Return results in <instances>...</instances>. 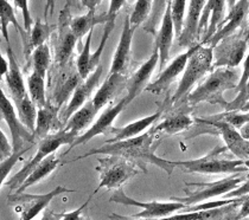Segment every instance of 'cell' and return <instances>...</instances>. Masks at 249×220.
I'll list each match as a JSON object with an SVG mask.
<instances>
[{
	"instance_id": "6da1fadb",
	"label": "cell",
	"mask_w": 249,
	"mask_h": 220,
	"mask_svg": "<svg viewBox=\"0 0 249 220\" xmlns=\"http://www.w3.org/2000/svg\"><path fill=\"white\" fill-rule=\"evenodd\" d=\"M156 135L157 134H154L152 129H151L133 138L118 141V142L106 143V145L99 147V148L91 149V151L83 154V155L75 157V159H72L69 162H75L77 160L85 159V157L91 155H99V154H102V155H114L124 157V159L134 162L144 173H147L146 164H151L157 166L160 169H163L164 172H166L167 174L171 175L173 169H175V165L172 164V161L156 155V149L159 146V143H160V141L156 142Z\"/></svg>"
},
{
	"instance_id": "7a4b0ae2",
	"label": "cell",
	"mask_w": 249,
	"mask_h": 220,
	"mask_svg": "<svg viewBox=\"0 0 249 220\" xmlns=\"http://www.w3.org/2000/svg\"><path fill=\"white\" fill-rule=\"evenodd\" d=\"M239 72L235 68H216L203 82L190 92L186 99V103L190 107L202 102L210 104H218L223 109L228 105V101L223 97L227 90L236 88L239 83Z\"/></svg>"
},
{
	"instance_id": "3957f363",
	"label": "cell",
	"mask_w": 249,
	"mask_h": 220,
	"mask_svg": "<svg viewBox=\"0 0 249 220\" xmlns=\"http://www.w3.org/2000/svg\"><path fill=\"white\" fill-rule=\"evenodd\" d=\"M213 69V48L208 45L195 44L192 46V52L185 65L183 76L180 78L178 88L172 96L171 103L173 105H179L186 102L191 89L198 81H201L208 72Z\"/></svg>"
},
{
	"instance_id": "277c9868",
	"label": "cell",
	"mask_w": 249,
	"mask_h": 220,
	"mask_svg": "<svg viewBox=\"0 0 249 220\" xmlns=\"http://www.w3.org/2000/svg\"><path fill=\"white\" fill-rule=\"evenodd\" d=\"M226 147H217L208 155L186 161H172L175 167H179L186 173H199V174H239L247 172L245 161L240 159H222L221 153L226 151Z\"/></svg>"
},
{
	"instance_id": "5b68a950",
	"label": "cell",
	"mask_w": 249,
	"mask_h": 220,
	"mask_svg": "<svg viewBox=\"0 0 249 220\" xmlns=\"http://www.w3.org/2000/svg\"><path fill=\"white\" fill-rule=\"evenodd\" d=\"M77 137L76 134L71 132H67V130L61 129L57 130L56 133L48 135L42 140H39L38 147H37V153L32 156V159L24 166L23 168L18 173H16L9 181H6V186H9L13 191H17L19 186L24 183L28 175L31 173V170L39 165L40 162L48 156L53 155L58 148H61L64 145H71Z\"/></svg>"
},
{
	"instance_id": "8992f818",
	"label": "cell",
	"mask_w": 249,
	"mask_h": 220,
	"mask_svg": "<svg viewBox=\"0 0 249 220\" xmlns=\"http://www.w3.org/2000/svg\"><path fill=\"white\" fill-rule=\"evenodd\" d=\"M97 162L99 166L96 167V170L100 174V183L94 191V194H96L101 188H120L129 179L134 178L140 173V169L134 162L120 156L107 155L106 157H99Z\"/></svg>"
},
{
	"instance_id": "52a82bcc",
	"label": "cell",
	"mask_w": 249,
	"mask_h": 220,
	"mask_svg": "<svg viewBox=\"0 0 249 220\" xmlns=\"http://www.w3.org/2000/svg\"><path fill=\"white\" fill-rule=\"evenodd\" d=\"M243 181H246L245 176L235 174L222 179V180L213 181V183H185L186 187L184 188L185 197L171 198V200L182 203L186 207L197 205V203L205 202L210 198L218 197V195H223L231 192L232 189L237 188Z\"/></svg>"
},
{
	"instance_id": "ba28073f",
	"label": "cell",
	"mask_w": 249,
	"mask_h": 220,
	"mask_svg": "<svg viewBox=\"0 0 249 220\" xmlns=\"http://www.w3.org/2000/svg\"><path fill=\"white\" fill-rule=\"evenodd\" d=\"M75 189H69L64 186H56L53 191L45 194H29V193H15L9 195V203L15 206L16 211L19 212L21 220H32L36 218L40 212L48 208L49 203L53 198L64 193H74Z\"/></svg>"
},
{
	"instance_id": "9c48e42d",
	"label": "cell",
	"mask_w": 249,
	"mask_h": 220,
	"mask_svg": "<svg viewBox=\"0 0 249 220\" xmlns=\"http://www.w3.org/2000/svg\"><path fill=\"white\" fill-rule=\"evenodd\" d=\"M110 203H120L124 206H137V207H142V211L139 213L133 214L132 217L139 219H161L165 217H169L170 214L175 213L177 211H182L186 207L185 205L179 202H139L133 198L128 197L124 191L123 187L115 189L112 197L109 199Z\"/></svg>"
},
{
	"instance_id": "30bf717a",
	"label": "cell",
	"mask_w": 249,
	"mask_h": 220,
	"mask_svg": "<svg viewBox=\"0 0 249 220\" xmlns=\"http://www.w3.org/2000/svg\"><path fill=\"white\" fill-rule=\"evenodd\" d=\"M0 118L4 119L10 129L13 152L23 149L25 147V143H31V145L35 143L36 140H35L34 134L29 132L20 122L15 104L6 96L1 85H0Z\"/></svg>"
},
{
	"instance_id": "8fae6325",
	"label": "cell",
	"mask_w": 249,
	"mask_h": 220,
	"mask_svg": "<svg viewBox=\"0 0 249 220\" xmlns=\"http://www.w3.org/2000/svg\"><path fill=\"white\" fill-rule=\"evenodd\" d=\"M247 38L240 34L226 37L213 48V68H236L245 57Z\"/></svg>"
},
{
	"instance_id": "7c38bea8",
	"label": "cell",
	"mask_w": 249,
	"mask_h": 220,
	"mask_svg": "<svg viewBox=\"0 0 249 220\" xmlns=\"http://www.w3.org/2000/svg\"><path fill=\"white\" fill-rule=\"evenodd\" d=\"M126 105H127L126 99L124 97V99H121L120 101L116 102L114 105L108 107L107 109H106L104 113L99 116V118L96 119V122L90 127V128L87 129L86 133H83L82 135H78V136L75 138V141L69 146L68 151L64 152V155H67L72 148H75V147L80 145H85V143L89 142L91 138L97 136V135L109 134V132L113 128V123H114L115 118L120 115L121 111L124 109Z\"/></svg>"
},
{
	"instance_id": "4fadbf2b",
	"label": "cell",
	"mask_w": 249,
	"mask_h": 220,
	"mask_svg": "<svg viewBox=\"0 0 249 220\" xmlns=\"http://www.w3.org/2000/svg\"><path fill=\"white\" fill-rule=\"evenodd\" d=\"M196 119L202 123L209 124L217 130L223 138L224 143H226V148L231 152V154H234L235 156L239 157L240 160H243V161L249 159V141L241 136L239 130L235 129L234 127L226 123V122L211 118L210 116Z\"/></svg>"
},
{
	"instance_id": "5bb4252c",
	"label": "cell",
	"mask_w": 249,
	"mask_h": 220,
	"mask_svg": "<svg viewBox=\"0 0 249 220\" xmlns=\"http://www.w3.org/2000/svg\"><path fill=\"white\" fill-rule=\"evenodd\" d=\"M226 4L227 0H207L205 2L198 24V38L202 39V45L208 44L217 31L223 20Z\"/></svg>"
},
{
	"instance_id": "9a60e30c",
	"label": "cell",
	"mask_w": 249,
	"mask_h": 220,
	"mask_svg": "<svg viewBox=\"0 0 249 220\" xmlns=\"http://www.w3.org/2000/svg\"><path fill=\"white\" fill-rule=\"evenodd\" d=\"M159 64V52L158 49L154 48L152 55L147 61L144 62L137 70L133 72V75L127 80L126 89L127 95L124 96L127 105L132 101H134L142 91L145 90L146 86L150 84V78L152 76L157 65Z\"/></svg>"
},
{
	"instance_id": "2e32d148",
	"label": "cell",
	"mask_w": 249,
	"mask_h": 220,
	"mask_svg": "<svg viewBox=\"0 0 249 220\" xmlns=\"http://www.w3.org/2000/svg\"><path fill=\"white\" fill-rule=\"evenodd\" d=\"M249 12V0H239L231 9H229V13L226 18H223L222 23L218 26L217 31L215 32L211 39L208 42V46L213 48L217 43L226 37L231 36L237 29L242 25Z\"/></svg>"
},
{
	"instance_id": "e0dca14e",
	"label": "cell",
	"mask_w": 249,
	"mask_h": 220,
	"mask_svg": "<svg viewBox=\"0 0 249 220\" xmlns=\"http://www.w3.org/2000/svg\"><path fill=\"white\" fill-rule=\"evenodd\" d=\"M101 75L102 65L100 64L85 81H82V82L76 86V89L72 92V96L71 99H70L69 103H68L67 108L64 109L63 113H62V119L64 121V124H66L68 118H69L75 111L80 109L86 102H88L89 100H90V96L91 94H93L94 89H95L97 84H99Z\"/></svg>"
},
{
	"instance_id": "ac0fdd59",
	"label": "cell",
	"mask_w": 249,
	"mask_h": 220,
	"mask_svg": "<svg viewBox=\"0 0 249 220\" xmlns=\"http://www.w3.org/2000/svg\"><path fill=\"white\" fill-rule=\"evenodd\" d=\"M135 30L137 29L133 28L129 23V16H126L119 44L116 46L115 53L113 56L109 73H124V75H126V70L128 69L129 62H131L132 40H133Z\"/></svg>"
},
{
	"instance_id": "d6986e66",
	"label": "cell",
	"mask_w": 249,
	"mask_h": 220,
	"mask_svg": "<svg viewBox=\"0 0 249 220\" xmlns=\"http://www.w3.org/2000/svg\"><path fill=\"white\" fill-rule=\"evenodd\" d=\"M241 202L242 199L239 198V200H236L235 203L220 206V207L173 214V216L161 218L160 220H237L239 212L236 211Z\"/></svg>"
},
{
	"instance_id": "ffe728a7",
	"label": "cell",
	"mask_w": 249,
	"mask_h": 220,
	"mask_svg": "<svg viewBox=\"0 0 249 220\" xmlns=\"http://www.w3.org/2000/svg\"><path fill=\"white\" fill-rule=\"evenodd\" d=\"M191 52H192V46L191 48H189V50L186 51V52L180 53V55L176 57L171 63L167 65L165 69L161 70V73L158 76V78H157L154 82L150 83L147 86H146L145 90L157 95L166 91L167 89L171 86V84L175 82L176 78H177L178 76L184 71Z\"/></svg>"
},
{
	"instance_id": "44dd1931",
	"label": "cell",
	"mask_w": 249,
	"mask_h": 220,
	"mask_svg": "<svg viewBox=\"0 0 249 220\" xmlns=\"http://www.w3.org/2000/svg\"><path fill=\"white\" fill-rule=\"evenodd\" d=\"M173 37H175V28H173L170 1L167 0L160 29L157 32L156 43H154V44H156L154 48L158 49L159 52V69H160V71L164 69L165 64L169 61L170 50H171Z\"/></svg>"
},
{
	"instance_id": "7402d4cb",
	"label": "cell",
	"mask_w": 249,
	"mask_h": 220,
	"mask_svg": "<svg viewBox=\"0 0 249 220\" xmlns=\"http://www.w3.org/2000/svg\"><path fill=\"white\" fill-rule=\"evenodd\" d=\"M205 2L207 0H190L189 2L188 15L184 20L183 31L178 37V43L180 46L191 48L196 44V39L198 38L199 19Z\"/></svg>"
},
{
	"instance_id": "603a6c76",
	"label": "cell",
	"mask_w": 249,
	"mask_h": 220,
	"mask_svg": "<svg viewBox=\"0 0 249 220\" xmlns=\"http://www.w3.org/2000/svg\"><path fill=\"white\" fill-rule=\"evenodd\" d=\"M7 45V61H9V70L5 75V80H6L7 88L12 97L13 102H17L23 99L25 95H28L25 88V82H24L23 73H21L20 67L18 64L17 58H16L15 53H13L12 46L11 44Z\"/></svg>"
},
{
	"instance_id": "cb8c5ba5",
	"label": "cell",
	"mask_w": 249,
	"mask_h": 220,
	"mask_svg": "<svg viewBox=\"0 0 249 220\" xmlns=\"http://www.w3.org/2000/svg\"><path fill=\"white\" fill-rule=\"evenodd\" d=\"M161 114H163V109H159L157 113L152 114V115L146 116V118H142L138 119V121L132 122V123L127 124V126L124 127H121V128H114V127H113L112 130L109 132V135L112 136V138L107 140L106 143L118 142V141L128 140V138L139 136V135H142L146 129L150 128L157 119L160 118Z\"/></svg>"
},
{
	"instance_id": "d4e9b609",
	"label": "cell",
	"mask_w": 249,
	"mask_h": 220,
	"mask_svg": "<svg viewBox=\"0 0 249 220\" xmlns=\"http://www.w3.org/2000/svg\"><path fill=\"white\" fill-rule=\"evenodd\" d=\"M126 82L127 77L124 73H109L91 100L96 109H102L112 101L121 89L126 88Z\"/></svg>"
},
{
	"instance_id": "484cf974",
	"label": "cell",
	"mask_w": 249,
	"mask_h": 220,
	"mask_svg": "<svg viewBox=\"0 0 249 220\" xmlns=\"http://www.w3.org/2000/svg\"><path fill=\"white\" fill-rule=\"evenodd\" d=\"M61 119L58 118V107L48 103L45 107L38 108L35 127V140L39 141L48 135L53 134V130L58 128Z\"/></svg>"
},
{
	"instance_id": "4316f807",
	"label": "cell",
	"mask_w": 249,
	"mask_h": 220,
	"mask_svg": "<svg viewBox=\"0 0 249 220\" xmlns=\"http://www.w3.org/2000/svg\"><path fill=\"white\" fill-rule=\"evenodd\" d=\"M99 113V110L96 109L95 105L91 100H89L88 102H86L80 109L75 111L64 124L63 129L67 132H71L74 134H76L77 136L80 135V133L83 129H86L89 124L93 122V119L95 118L96 114Z\"/></svg>"
},
{
	"instance_id": "83f0119b",
	"label": "cell",
	"mask_w": 249,
	"mask_h": 220,
	"mask_svg": "<svg viewBox=\"0 0 249 220\" xmlns=\"http://www.w3.org/2000/svg\"><path fill=\"white\" fill-rule=\"evenodd\" d=\"M59 164H61V157L53 155L48 156L47 159L43 160L39 165H37L34 169L31 170V173L28 175V178L24 180V183L20 185L19 188L16 191V193H23L25 192L29 187L34 186V185L38 184L39 181L44 180L45 178H48L56 168H58Z\"/></svg>"
},
{
	"instance_id": "f1b7e54d",
	"label": "cell",
	"mask_w": 249,
	"mask_h": 220,
	"mask_svg": "<svg viewBox=\"0 0 249 220\" xmlns=\"http://www.w3.org/2000/svg\"><path fill=\"white\" fill-rule=\"evenodd\" d=\"M192 123H194V118H191L188 115V113H185L180 108L179 110L167 116L158 126L152 128V132L154 134H159V133H165V134L169 135L178 134V133L183 132V130L190 128Z\"/></svg>"
},
{
	"instance_id": "f546056e",
	"label": "cell",
	"mask_w": 249,
	"mask_h": 220,
	"mask_svg": "<svg viewBox=\"0 0 249 220\" xmlns=\"http://www.w3.org/2000/svg\"><path fill=\"white\" fill-rule=\"evenodd\" d=\"M108 18L107 15H96V11H88L85 16H80V17H75L71 19L69 23L70 30L72 34L76 36L78 40L82 39L83 37L87 36L91 30H94L95 25L99 24H106Z\"/></svg>"
},
{
	"instance_id": "4dcf8cb0",
	"label": "cell",
	"mask_w": 249,
	"mask_h": 220,
	"mask_svg": "<svg viewBox=\"0 0 249 220\" xmlns=\"http://www.w3.org/2000/svg\"><path fill=\"white\" fill-rule=\"evenodd\" d=\"M13 25L18 31H20L21 37H23L24 43H25V34L26 32L18 23L17 17L15 15V9L11 6V4L7 0H0V31H1L2 37H4L6 44H11L10 36H9V26Z\"/></svg>"
},
{
	"instance_id": "1f68e13d",
	"label": "cell",
	"mask_w": 249,
	"mask_h": 220,
	"mask_svg": "<svg viewBox=\"0 0 249 220\" xmlns=\"http://www.w3.org/2000/svg\"><path fill=\"white\" fill-rule=\"evenodd\" d=\"M15 107L17 109L18 118H19L20 122L24 124L29 132L34 134L35 127H36V119H37V113H38V108L36 107L29 95H25L23 99L19 101L15 102Z\"/></svg>"
},
{
	"instance_id": "d6a6232c",
	"label": "cell",
	"mask_w": 249,
	"mask_h": 220,
	"mask_svg": "<svg viewBox=\"0 0 249 220\" xmlns=\"http://www.w3.org/2000/svg\"><path fill=\"white\" fill-rule=\"evenodd\" d=\"M51 32H53V30H51L50 25L47 23H43L40 19H37L32 24L31 30L29 32V45L25 49V59H29L30 55H31V52L35 49L38 48L39 45L44 44V43H47Z\"/></svg>"
},
{
	"instance_id": "836d02e7",
	"label": "cell",
	"mask_w": 249,
	"mask_h": 220,
	"mask_svg": "<svg viewBox=\"0 0 249 220\" xmlns=\"http://www.w3.org/2000/svg\"><path fill=\"white\" fill-rule=\"evenodd\" d=\"M77 40L78 39L76 36L70 30V26L62 30L61 36H59L58 39L57 49H56V61L59 64L63 65L69 62L70 57L72 56V52H74L75 44H76Z\"/></svg>"
},
{
	"instance_id": "e575fe53",
	"label": "cell",
	"mask_w": 249,
	"mask_h": 220,
	"mask_svg": "<svg viewBox=\"0 0 249 220\" xmlns=\"http://www.w3.org/2000/svg\"><path fill=\"white\" fill-rule=\"evenodd\" d=\"M28 90L29 97L37 108H43L48 104L45 94V77L32 71L28 77Z\"/></svg>"
},
{
	"instance_id": "d590c367",
	"label": "cell",
	"mask_w": 249,
	"mask_h": 220,
	"mask_svg": "<svg viewBox=\"0 0 249 220\" xmlns=\"http://www.w3.org/2000/svg\"><path fill=\"white\" fill-rule=\"evenodd\" d=\"M34 71L45 77L49 67L51 64V51L47 43L39 45L31 52Z\"/></svg>"
},
{
	"instance_id": "8d00e7d4",
	"label": "cell",
	"mask_w": 249,
	"mask_h": 220,
	"mask_svg": "<svg viewBox=\"0 0 249 220\" xmlns=\"http://www.w3.org/2000/svg\"><path fill=\"white\" fill-rule=\"evenodd\" d=\"M93 31L91 30L88 34H87L86 43L83 44L82 51L77 57L76 61V70L80 75V77L82 78L83 81L93 72V69H91V52H90V46H91V39H93Z\"/></svg>"
},
{
	"instance_id": "74e56055",
	"label": "cell",
	"mask_w": 249,
	"mask_h": 220,
	"mask_svg": "<svg viewBox=\"0 0 249 220\" xmlns=\"http://www.w3.org/2000/svg\"><path fill=\"white\" fill-rule=\"evenodd\" d=\"M153 0H137L134 4L133 11L129 15V23L133 28L137 29L148 18L152 10Z\"/></svg>"
},
{
	"instance_id": "f35d334b",
	"label": "cell",
	"mask_w": 249,
	"mask_h": 220,
	"mask_svg": "<svg viewBox=\"0 0 249 220\" xmlns=\"http://www.w3.org/2000/svg\"><path fill=\"white\" fill-rule=\"evenodd\" d=\"M170 7H171V17L175 28V34L177 37L180 36L184 28V17H185L186 0H169Z\"/></svg>"
},
{
	"instance_id": "ab89813d",
	"label": "cell",
	"mask_w": 249,
	"mask_h": 220,
	"mask_svg": "<svg viewBox=\"0 0 249 220\" xmlns=\"http://www.w3.org/2000/svg\"><path fill=\"white\" fill-rule=\"evenodd\" d=\"M211 118L218 119V121L226 122L234 127L235 129L239 130L243 124H246L249 121V113H243V111H224L222 114L210 116Z\"/></svg>"
},
{
	"instance_id": "60d3db41",
	"label": "cell",
	"mask_w": 249,
	"mask_h": 220,
	"mask_svg": "<svg viewBox=\"0 0 249 220\" xmlns=\"http://www.w3.org/2000/svg\"><path fill=\"white\" fill-rule=\"evenodd\" d=\"M29 151L30 146H25L23 149H20V151L13 152L12 155L7 157V159H5L4 161H0V188H1L2 185L5 184V181H6L7 176H9L11 170L13 169V167L17 165V162L19 161V160H21L24 154Z\"/></svg>"
},
{
	"instance_id": "b9f144b4",
	"label": "cell",
	"mask_w": 249,
	"mask_h": 220,
	"mask_svg": "<svg viewBox=\"0 0 249 220\" xmlns=\"http://www.w3.org/2000/svg\"><path fill=\"white\" fill-rule=\"evenodd\" d=\"M249 101V80L245 88L240 92H237V96L235 97L234 101L228 102V105L226 107L224 111H239L241 108Z\"/></svg>"
},
{
	"instance_id": "7bdbcfd3",
	"label": "cell",
	"mask_w": 249,
	"mask_h": 220,
	"mask_svg": "<svg viewBox=\"0 0 249 220\" xmlns=\"http://www.w3.org/2000/svg\"><path fill=\"white\" fill-rule=\"evenodd\" d=\"M15 2V6L18 7L20 10L21 15H23V25H24V31L26 34H29L30 30H31L32 24H34V20H32L31 13H30V7H29V0H13Z\"/></svg>"
},
{
	"instance_id": "ee69618b",
	"label": "cell",
	"mask_w": 249,
	"mask_h": 220,
	"mask_svg": "<svg viewBox=\"0 0 249 220\" xmlns=\"http://www.w3.org/2000/svg\"><path fill=\"white\" fill-rule=\"evenodd\" d=\"M13 154L12 142L7 138L2 129L0 128V161H4L5 159L10 157Z\"/></svg>"
},
{
	"instance_id": "f6af8a7d",
	"label": "cell",
	"mask_w": 249,
	"mask_h": 220,
	"mask_svg": "<svg viewBox=\"0 0 249 220\" xmlns=\"http://www.w3.org/2000/svg\"><path fill=\"white\" fill-rule=\"evenodd\" d=\"M124 4H126V0H110L109 7L106 12L108 20H112V19L116 20V16H118L119 11L124 6Z\"/></svg>"
},
{
	"instance_id": "bcb514c9",
	"label": "cell",
	"mask_w": 249,
	"mask_h": 220,
	"mask_svg": "<svg viewBox=\"0 0 249 220\" xmlns=\"http://www.w3.org/2000/svg\"><path fill=\"white\" fill-rule=\"evenodd\" d=\"M249 194V178L248 180L243 181L242 184H241V186L237 187V188L232 189L231 192L227 193L226 195H223L226 199H235V198H241L243 197V195H247Z\"/></svg>"
},
{
	"instance_id": "7dc6e473",
	"label": "cell",
	"mask_w": 249,
	"mask_h": 220,
	"mask_svg": "<svg viewBox=\"0 0 249 220\" xmlns=\"http://www.w3.org/2000/svg\"><path fill=\"white\" fill-rule=\"evenodd\" d=\"M249 80V52L247 57L245 58V62H243V71H242V75H241L240 80H239V83H237L236 88H235V90L236 92H240L242 90L243 88H245V85L247 84Z\"/></svg>"
},
{
	"instance_id": "c3c4849f",
	"label": "cell",
	"mask_w": 249,
	"mask_h": 220,
	"mask_svg": "<svg viewBox=\"0 0 249 220\" xmlns=\"http://www.w3.org/2000/svg\"><path fill=\"white\" fill-rule=\"evenodd\" d=\"M7 70H9V61L2 56L1 48H0V81H1L2 77L6 75Z\"/></svg>"
},
{
	"instance_id": "681fc988",
	"label": "cell",
	"mask_w": 249,
	"mask_h": 220,
	"mask_svg": "<svg viewBox=\"0 0 249 220\" xmlns=\"http://www.w3.org/2000/svg\"><path fill=\"white\" fill-rule=\"evenodd\" d=\"M62 217H63V213H55L53 211L47 208L39 220H61Z\"/></svg>"
},
{
	"instance_id": "f907efd6",
	"label": "cell",
	"mask_w": 249,
	"mask_h": 220,
	"mask_svg": "<svg viewBox=\"0 0 249 220\" xmlns=\"http://www.w3.org/2000/svg\"><path fill=\"white\" fill-rule=\"evenodd\" d=\"M81 1L88 9V11H96L101 0H81Z\"/></svg>"
},
{
	"instance_id": "816d5d0a",
	"label": "cell",
	"mask_w": 249,
	"mask_h": 220,
	"mask_svg": "<svg viewBox=\"0 0 249 220\" xmlns=\"http://www.w3.org/2000/svg\"><path fill=\"white\" fill-rule=\"evenodd\" d=\"M239 133L241 134V136H242L245 140L249 141V121L247 122L246 124H243L242 127L239 129Z\"/></svg>"
},
{
	"instance_id": "f5cc1de1",
	"label": "cell",
	"mask_w": 249,
	"mask_h": 220,
	"mask_svg": "<svg viewBox=\"0 0 249 220\" xmlns=\"http://www.w3.org/2000/svg\"><path fill=\"white\" fill-rule=\"evenodd\" d=\"M110 220H140L139 218H134V217H124L120 216V214L112 213V216H109ZM144 220H150V219H144Z\"/></svg>"
},
{
	"instance_id": "db71d44e",
	"label": "cell",
	"mask_w": 249,
	"mask_h": 220,
	"mask_svg": "<svg viewBox=\"0 0 249 220\" xmlns=\"http://www.w3.org/2000/svg\"><path fill=\"white\" fill-rule=\"evenodd\" d=\"M53 5H55V0H48L47 7H45V15H47V13H48V11H50V12L53 13Z\"/></svg>"
},
{
	"instance_id": "11a10c76",
	"label": "cell",
	"mask_w": 249,
	"mask_h": 220,
	"mask_svg": "<svg viewBox=\"0 0 249 220\" xmlns=\"http://www.w3.org/2000/svg\"><path fill=\"white\" fill-rule=\"evenodd\" d=\"M77 220H91V218L88 216V214L85 213V211H83L82 213H81V216L77 218Z\"/></svg>"
},
{
	"instance_id": "9f6ffc18",
	"label": "cell",
	"mask_w": 249,
	"mask_h": 220,
	"mask_svg": "<svg viewBox=\"0 0 249 220\" xmlns=\"http://www.w3.org/2000/svg\"><path fill=\"white\" fill-rule=\"evenodd\" d=\"M240 111H243V113H249V101L246 103L242 108H241Z\"/></svg>"
},
{
	"instance_id": "6f0895ef",
	"label": "cell",
	"mask_w": 249,
	"mask_h": 220,
	"mask_svg": "<svg viewBox=\"0 0 249 220\" xmlns=\"http://www.w3.org/2000/svg\"><path fill=\"white\" fill-rule=\"evenodd\" d=\"M237 1H239V0H227V4H228L229 9H231V7L234 6Z\"/></svg>"
},
{
	"instance_id": "680465c9",
	"label": "cell",
	"mask_w": 249,
	"mask_h": 220,
	"mask_svg": "<svg viewBox=\"0 0 249 220\" xmlns=\"http://www.w3.org/2000/svg\"><path fill=\"white\" fill-rule=\"evenodd\" d=\"M245 166L247 167V169H248V178H249V159L245 160Z\"/></svg>"
},
{
	"instance_id": "91938a15",
	"label": "cell",
	"mask_w": 249,
	"mask_h": 220,
	"mask_svg": "<svg viewBox=\"0 0 249 220\" xmlns=\"http://www.w3.org/2000/svg\"><path fill=\"white\" fill-rule=\"evenodd\" d=\"M246 38H247V42L249 43V26H248V30H247V34H246Z\"/></svg>"
},
{
	"instance_id": "94428289",
	"label": "cell",
	"mask_w": 249,
	"mask_h": 220,
	"mask_svg": "<svg viewBox=\"0 0 249 220\" xmlns=\"http://www.w3.org/2000/svg\"><path fill=\"white\" fill-rule=\"evenodd\" d=\"M19 220H21V219H20V218H19Z\"/></svg>"
}]
</instances>
